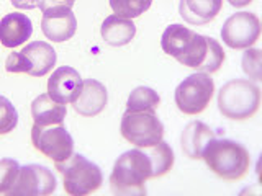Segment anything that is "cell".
<instances>
[{
	"mask_svg": "<svg viewBox=\"0 0 262 196\" xmlns=\"http://www.w3.org/2000/svg\"><path fill=\"white\" fill-rule=\"evenodd\" d=\"M215 137V133L210 126L202 121H190L182 131L180 136V145L188 159H202V152L208 141Z\"/></svg>",
	"mask_w": 262,
	"mask_h": 196,
	"instance_id": "e0dca14e",
	"label": "cell"
},
{
	"mask_svg": "<svg viewBox=\"0 0 262 196\" xmlns=\"http://www.w3.org/2000/svg\"><path fill=\"white\" fill-rule=\"evenodd\" d=\"M161 46L164 53L177 59V62L199 72H218L225 62V51L215 38L199 35L179 23L166 28Z\"/></svg>",
	"mask_w": 262,
	"mask_h": 196,
	"instance_id": "6da1fadb",
	"label": "cell"
},
{
	"mask_svg": "<svg viewBox=\"0 0 262 196\" xmlns=\"http://www.w3.org/2000/svg\"><path fill=\"white\" fill-rule=\"evenodd\" d=\"M161 105V96L151 87H138L128 96V111H147L156 113Z\"/></svg>",
	"mask_w": 262,
	"mask_h": 196,
	"instance_id": "44dd1931",
	"label": "cell"
},
{
	"mask_svg": "<svg viewBox=\"0 0 262 196\" xmlns=\"http://www.w3.org/2000/svg\"><path fill=\"white\" fill-rule=\"evenodd\" d=\"M31 142L36 151L54 162H62L74 154V139L62 125H35L31 129Z\"/></svg>",
	"mask_w": 262,
	"mask_h": 196,
	"instance_id": "30bf717a",
	"label": "cell"
},
{
	"mask_svg": "<svg viewBox=\"0 0 262 196\" xmlns=\"http://www.w3.org/2000/svg\"><path fill=\"white\" fill-rule=\"evenodd\" d=\"M106 102H108V93L105 85L95 79H87L82 82L80 93L72 102V108L82 116L92 118L105 110Z\"/></svg>",
	"mask_w": 262,
	"mask_h": 196,
	"instance_id": "5bb4252c",
	"label": "cell"
},
{
	"mask_svg": "<svg viewBox=\"0 0 262 196\" xmlns=\"http://www.w3.org/2000/svg\"><path fill=\"white\" fill-rule=\"evenodd\" d=\"M152 178V162L146 149H133L115 162L110 188L115 194H146V182Z\"/></svg>",
	"mask_w": 262,
	"mask_h": 196,
	"instance_id": "7a4b0ae2",
	"label": "cell"
},
{
	"mask_svg": "<svg viewBox=\"0 0 262 196\" xmlns=\"http://www.w3.org/2000/svg\"><path fill=\"white\" fill-rule=\"evenodd\" d=\"M243 70L252 82L262 80V53L257 47H248L243 54Z\"/></svg>",
	"mask_w": 262,
	"mask_h": 196,
	"instance_id": "603a6c76",
	"label": "cell"
},
{
	"mask_svg": "<svg viewBox=\"0 0 262 196\" xmlns=\"http://www.w3.org/2000/svg\"><path fill=\"white\" fill-rule=\"evenodd\" d=\"M20 165L13 159L0 160V194H7L13 186L16 175H18Z\"/></svg>",
	"mask_w": 262,
	"mask_h": 196,
	"instance_id": "d4e9b609",
	"label": "cell"
},
{
	"mask_svg": "<svg viewBox=\"0 0 262 196\" xmlns=\"http://www.w3.org/2000/svg\"><path fill=\"white\" fill-rule=\"evenodd\" d=\"M152 162V178L166 175L174 165V151L166 141H159L156 145L144 147Z\"/></svg>",
	"mask_w": 262,
	"mask_h": 196,
	"instance_id": "ffe728a7",
	"label": "cell"
},
{
	"mask_svg": "<svg viewBox=\"0 0 262 196\" xmlns=\"http://www.w3.org/2000/svg\"><path fill=\"white\" fill-rule=\"evenodd\" d=\"M100 33L106 44L118 47L131 43V39L136 35V24L129 18H121L118 15H110L102 23Z\"/></svg>",
	"mask_w": 262,
	"mask_h": 196,
	"instance_id": "ac0fdd59",
	"label": "cell"
},
{
	"mask_svg": "<svg viewBox=\"0 0 262 196\" xmlns=\"http://www.w3.org/2000/svg\"><path fill=\"white\" fill-rule=\"evenodd\" d=\"M121 136L139 149H144L162 141L164 125L156 113L126 110L121 118Z\"/></svg>",
	"mask_w": 262,
	"mask_h": 196,
	"instance_id": "ba28073f",
	"label": "cell"
},
{
	"mask_svg": "<svg viewBox=\"0 0 262 196\" xmlns=\"http://www.w3.org/2000/svg\"><path fill=\"white\" fill-rule=\"evenodd\" d=\"M252 2V0H228V4L229 5H233L236 8H241V7H246V5H249Z\"/></svg>",
	"mask_w": 262,
	"mask_h": 196,
	"instance_id": "4316f807",
	"label": "cell"
},
{
	"mask_svg": "<svg viewBox=\"0 0 262 196\" xmlns=\"http://www.w3.org/2000/svg\"><path fill=\"white\" fill-rule=\"evenodd\" d=\"M259 105L260 88L248 79L229 80L218 92V110L228 119H249L257 113Z\"/></svg>",
	"mask_w": 262,
	"mask_h": 196,
	"instance_id": "277c9868",
	"label": "cell"
},
{
	"mask_svg": "<svg viewBox=\"0 0 262 196\" xmlns=\"http://www.w3.org/2000/svg\"><path fill=\"white\" fill-rule=\"evenodd\" d=\"M82 82L84 80L76 69L62 65V67L56 69L51 79L48 80V95L57 103H72L80 93Z\"/></svg>",
	"mask_w": 262,
	"mask_h": 196,
	"instance_id": "4fadbf2b",
	"label": "cell"
},
{
	"mask_svg": "<svg viewBox=\"0 0 262 196\" xmlns=\"http://www.w3.org/2000/svg\"><path fill=\"white\" fill-rule=\"evenodd\" d=\"M213 93H215V82L210 74L196 72L180 82L174 98L180 111L188 116H195L207 110Z\"/></svg>",
	"mask_w": 262,
	"mask_h": 196,
	"instance_id": "52a82bcc",
	"label": "cell"
},
{
	"mask_svg": "<svg viewBox=\"0 0 262 196\" xmlns=\"http://www.w3.org/2000/svg\"><path fill=\"white\" fill-rule=\"evenodd\" d=\"M45 0H12V5L18 10H33L43 5Z\"/></svg>",
	"mask_w": 262,
	"mask_h": 196,
	"instance_id": "484cf974",
	"label": "cell"
},
{
	"mask_svg": "<svg viewBox=\"0 0 262 196\" xmlns=\"http://www.w3.org/2000/svg\"><path fill=\"white\" fill-rule=\"evenodd\" d=\"M151 4L152 0H110V7L115 15L129 20H133L149 10Z\"/></svg>",
	"mask_w": 262,
	"mask_h": 196,
	"instance_id": "7402d4cb",
	"label": "cell"
},
{
	"mask_svg": "<svg viewBox=\"0 0 262 196\" xmlns=\"http://www.w3.org/2000/svg\"><path fill=\"white\" fill-rule=\"evenodd\" d=\"M39 8L43 10L41 31L48 39L54 43H62L76 35L77 20L69 4L61 0H45Z\"/></svg>",
	"mask_w": 262,
	"mask_h": 196,
	"instance_id": "9c48e42d",
	"label": "cell"
},
{
	"mask_svg": "<svg viewBox=\"0 0 262 196\" xmlns=\"http://www.w3.org/2000/svg\"><path fill=\"white\" fill-rule=\"evenodd\" d=\"M66 113H68L66 105L54 102L48 93L36 96L35 102L31 103V116L38 126L62 125Z\"/></svg>",
	"mask_w": 262,
	"mask_h": 196,
	"instance_id": "d6986e66",
	"label": "cell"
},
{
	"mask_svg": "<svg viewBox=\"0 0 262 196\" xmlns=\"http://www.w3.org/2000/svg\"><path fill=\"white\" fill-rule=\"evenodd\" d=\"M56 190V177L48 167L30 163L20 167L10 191L12 196H48Z\"/></svg>",
	"mask_w": 262,
	"mask_h": 196,
	"instance_id": "7c38bea8",
	"label": "cell"
},
{
	"mask_svg": "<svg viewBox=\"0 0 262 196\" xmlns=\"http://www.w3.org/2000/svg\"><path fill=\"white\" fill-rule=\"evenodd\" d=\"M221 7L223 0H180L179 13L188 24L202 27L216 18Z\"/></svg>",
	"mask_w": 262,
	"mask_h": 196,
	"instance_id": "2e32d148",
	"label": "cell"
},
{
	"mask_svg": "<svg viewBox=\"0 0 262 196\" xmlns=\"http://www.w3.org/2000/svg\"><path fill=\"white\" fill-rule=\"evenodd\" d=\"M18 125V113L12 102L5 96H0V134H8Z\"/></svg>",
	"mask_w": 262,
	"mask_h": 196,
	"instance_id": "cb8c5ba5",
	"label": "cell"
},
{
	"mask_svg": "<svg viewBox=\"0 0 262 196\" xmlns=\"http://www.w3.org/2000/svg\"><path fill=\"white\" fill-rule=\"evenodd\" d=\"M202 159L215 175L223 180H241L251 167L249 151L231 139L213 137L205 145Z\"/></svg>",
	"mask_w": 262,
	"mask_h": 196,
	"instance_id": "3957f363",
	"label": "cell"
},
{
	"mask_svg": "<svg viewBox=\"0 0 262 196\" xmlns=\"http://www.w3.org/2000/svg\"><path fill=\"white\" fill-rule=\"evenodd\" d=\"M56 64L54 47L45 41H33L20 53H12L5 61L7 72L28 74L31 77H45Z\"/></svg>",
	"mask_w": 262,
	"mask_h": 196,
	"instance_id": "8992f818",
	"label": "cell"
},
{
	"mask_svg": "<svg viewBox=\"0 0 262 196\" xmlns=\"http://www.w3.org/2000/svg\"><path fill=\"white\" fill-rule=\"evenodd\" d=\"M33 33V23L25 13H8L0 20V43L16 47L27 43Z\"/></svg>",
	"mask_w": 262,
	"mask_h": 196,
	"instance_id": "9a60e30c",
	"label": "cell"
},
{
	"mask_svg": "<svg viewBox=\"0 0 262 196\" xmlns=\"http://www.w3.org/2000/svg\"><path fill=\"white\" fill-rule=\"evenodd\" d=\"M61 2H66V4H69L71 7L74 5V2H76V0H61Z\"/></svg>",
	"mask_w": 262,
	"mask_h": 196,
	"instance_id": "83f0119b",
	"label": "cell"
},
{
	"mask_svg": "<svg viewBox=\"0 0 262 196\" xmlns=\"http://www.w3.org/2000/svg\"><path fill=\"white\" fill-rule=\"evenodd\" d=\"M259 36L260 21L251 12L233 13L221 28V39L231 49H248L257 43Z\"/></svg>",
	"mask_w": 262,
	"mask_h": 196,
	"instance_id": "8fae6325",
	"label": "cell"
},
{
	"mask_svg": "<svg viewBox=\"0 0 262 196\" xmlns=\"http://www.w3.org/2000/svg\"><path fill=\"white\" fill-rule=\"evenodd\" d=\"M56 170L62 175L64 190L71 196H84L97 191L103 183L102 170L80 154H72L62 162H54Z\"/></svg>",
	"mask_w": 262,
	"mask_h": 196,
	"instance_id": "5b68a950",
	"label": "cell"
}]
</instances>
